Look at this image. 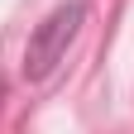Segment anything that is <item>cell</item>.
<instances>
[{
  "label": "cell",
  "mask_w": 134,
  "mask_h": 134,
  "mask_svg": "<svg viewBox=\"0 0 134 134\" xmlns=\"http://www.w3.org/2000/svg\"><path fill=\"white\" fill-rule=\"evenodd\" d=\"M81 19H86V0H67V5H58L38 29L29 34V48H24V77L29 81L53 77V67L67 58V43L77 38Z\"/></svg>",
  "instance_id": "6da1fadb"
},
{
  "label": "cell",
  "mask_w": 134,
  "mask_h": 134,
  "mask_svg": "<svg viewBox=\"0 0 134 134\" xmlns=\"http://www.w3.org/2000/svg\"><path fill=\"white\" fill-rule=\"evenodd\" d=\"M0 91H5V86H0Z\"/></svg>",
  "instance_id": "7a4b0ae2"
}]
</instances>
